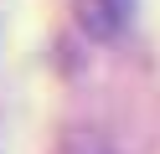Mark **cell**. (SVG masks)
<instances>
[{
	"label": "cell",
	"instance_id": "obj_1",
	"mask_svg": "<svg viewBox=\"0 0 160 154\" xmlns=\"http://www.w3.org/2000/svg\"><path fill=\"white\" fill-rule=\"evenodd\" d=\"M78 10H83V26L93 36H114V31H124L134 0H78Z\"/></svg>",
	"mask_w": 160,
	"mask_h": 154
}]
</instances>
